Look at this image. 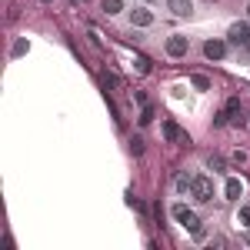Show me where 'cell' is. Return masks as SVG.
<instances>
[{"mask_svg":"<svg viewBox=\"0 0 250 250\" xmlns=\"http://www.w3.org/2000/svg\"><path fill=\"white\" fill-rule=\"evenodd\" d=\"M227 37L237 47H250V23H233L230 30H227Z\"/></svg>","mask_w":250,"mask_h":250,"instance_id":"obj_4","label":"cell"},{"mask_svg":"<svg viewBox=\"0 0 250 250\" xmlns=\"http://www.w3.org/2000/svg\"><path fill=\"white\" fill-rule=\"evenodd\" d=\"M130 27H137V30L154 27V14H150L147 7H134V10H130Z\"/></svg>","mask_w":250,"mask_h":250,"instance_id":"obj_5","label":"cell"},{"mask_svg":"<svg viewBox=\"0 0 250 250\" xmlns=\"http://www.w3.org/2000/svg\"><path fill=\"white\" fill-rule=\"evenodd\" d=\"M150 120H154V107L144 104V110H140V124H150Z\"/></svg>","mask_w":250,"mask_h":250,"instance_id":"obj_16","label":"cell"},{"mask_svg":"<svg viewBox=\"0 0 250 250\" xmlns=\"http://www.w3.org/2000/svg\"><path fill=\"white\" fill-rule=\"evenodd\" d=\"M147 3H154V0H147Z\"/></svg>","mask_w":250,"mask_h":250,"instance_id":"obj_18","label":"cell"},{"mask_svg":"<svg viewBox=\"0 0 250 250\" xmlns=\"http://www.w3.org/2000/svg\"><path fill=\"white\" fill-rule=\"evenodd\" d=\"M224 193H227V200H230V204H240V197H244V180H240V177H227Z\"/></svg>","mask_w":250,"mask_h":250,"instance_id":"obj_6","label":"cell"},{"mask_svg":"<svg viewBox=\"0 0 250 250\" xmlns=\"http://www.w3.org/2000/svg\"><path fill=\"white\" fill-rule=\"evenodd\" d=\"M190 197L197 204H210L213 200V180L204 177V173H197V177H193V187H190Z\"/></svg>","mask_w":250,"mask_h":250,"instance_id":"obj_1","label":"cell"},{"mask_svg":"<svg viewBox=\"0 0 250 250\" xmlns=\"http://www.w3.org/2000/svg\"><path fill=\"white\" fill-rule=\"evenodd\" d=\"M190 83L197 87V90H210V80L204 77V74H193V77H190Z\"/></svg>","mask_w":250,"mask_h":250,"instance_id":"obj_14","label":"cell"},{"mask_svg":"<svg viewBox=\"0 0 250 250\" xmlns=\"http://www.w3.org/2000/svg\"><path fill=\"white\" fill-rule=\"evenodd\" d=\"M247 17H250V7H247Z\"/></svg>","mask_w":250,"mask_h":250,"instance_id":"obj_17","label":"cell"},{"mask_svg":"<svg viewBox=\"0 0 250 250\" xmlns=\"http://www.w3.org/2000/svg\"><path fill=\"white\" fill-rule=\"evenodd\" d=\"M164 137H167V140H184V134H180V130H177V124H164Z\"/></svg>","mask_w":250,"mask_h":250,"instance_id":"obj_12","label":"cell"},{"mask_svg":"<svg viewBox=\"0 0 250 250\" xmlns=\"http://www.w3.org/2000/svg\"><path fill=\"white\" fill-rule=\"evenodd\" d=\"M167 10L173 17H190L193 14V0H167Z\"/></svg>","mask_w":250,"mask_h":250,"instance_id":"obj_8","label":"cell"},{"mask_svg":"<svg viewBox=\"0 0 250 250\" xmlns=\"http://www.w3.org/2000/svg\"><path fill=\"white\" fill-rule=\"evenodd\" d=\"M104 10L107 14H120L124 10V0H104Z\"/></svg>","mask_w":250,"mask_h":250,"instance_id":"obj_15","label":"cell"},{"mask_svg":"<svg viewBox=\"0 0 250 250\" xmlns=\"http://www.w3.org/2000/svg\"><path fill=\"white\" fill-rule=\"evenodd\" d=\"M233 220H237V227H250V204H240Z\"/></svg>","mask_w":250,"mask_h":250,"instance_id":"obj_10","label":"cell"},{"mask_svg":"<svg viewBox=\"0 0 250 250\" xmlns=\"http://www.w3.org/2000/svg\"><path fill=\"white\" fill-rule=\"evenodd\" d=\"M173 210V217H177V224H180V227H184V230H200V217H197V213L190 210V207H187V204H173L170 207Z\"/></svg>","mask_w":250,"mask_h":250,"instance_id":"obj_2","label":"cell"},{"mask_svg":"<svg viewBox=\"0 0 250 250\" xmlns=\"http://www.w3.org/2000/svg\"><path fill=\"white\" fill-rule=\"evenodd\" d=\"M224 54H227V43L224 40H207L204 43V57L207 60H224Z\"/></svg>","mask_w":250,"mask_h":250,"instance_id":"obj_7","label":"cell"},{"mask_svg":"<svg viewBox=\"0 0 250 250\" xmlns=\"http://www.w3.org/2000/svg\"><path fill=\"white\" fill-rule=\"evenodd\" d=\"M173 187H177V193H180V197H184V193H187V197H190L193 177H190V173H180V177H177V180H173Z\"/></svg>","mask_w":250,"mask_h":250,"instance_id":"obj_9","label":"cell"},{"mask_svg":"<svg viewBox=\"0 0 250 250\" xmlns=\"http://www.w3.org/2000/svg\"><path fill=\"white\" fill-rule=\"evenodd\" d=\"M207 167H210L213 173H224V170H227V164H224V157H220V154H213L210 160H207Z\"/></svg>","mask_w":250,"mask_h":250,"instance_id":"obj_11","label":"cell"},{"mask_svg":"<svg viewBox=\"0 0 250 250\" xmlns=\"http://www.w3.org/2000/svg\"><path fill=\"white\" fill-rule=\"evenodd\" d=\"M187 50H190V40L184 37V34H170L167 37V54L170 57H187Z\"/></svg>","mask_w":250,"mask_h":250,"instance_id":"obj_3","label":"cell"},{"mask_svg":"<svg viewBox=\"0 0 250 250\" xmlns=\"http://www.w3.org/2000/svg\"><path fill=\"white\" fill-rule=\"evenodd\" d=\"M224 114H227V120L240 114V100H237V97H230V100H227V107H224Z\"/></svg>","mask_w":250,"mask_h":250,"instance_id":"obj_13","label":"cell"}]
</instances>
